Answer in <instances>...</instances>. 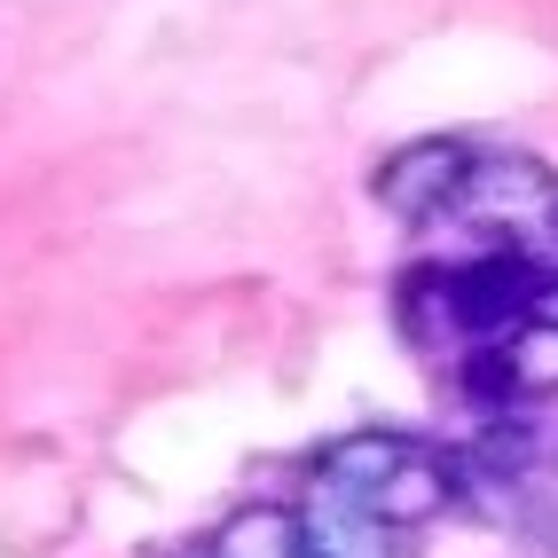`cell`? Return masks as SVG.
Wrapping results in <instances>:
<instances>
[{
	"mask_svg": "<svg viewBox=\"0 0 558 558\" xmlns=\"http://www.w3.org/2000/svg\"><path fill=\"white\" fill-rule=\"evenodd\" d=\"M535 283H543L535 259L519 244H496V252H480V259H464V268L440 276V307H449V323L472 330V339H504V330L527 323Z\"/></svg>",
	"mask_w": 558,
	"mask_h": 558,
	"instance_id": "1",
	"label": "cell"
},
{
	"mask_svg": "<svg viewBox=\"0 0 558 558\" xmlns=\"http://www.w3.org/2000/svg\"><path fill=\"white\" fill-rule=\"evenodd\" d=\"M464 173H472V150L457 134H425V142H401V150L369 173V197H378L393 220H433V213H449L457 190H464Z\"/></svg>",
	"mask_w": 558,
	"mask_h": 558,
	"instance_id": "2",
	"label": "cell"
},
{
	"mask_svg": "<svg viewBox=\"0 0 558 558\" xmlns=\"http://www.w3.org/2000/svg\"><path fill=\"white\" fill-rule=\"evenodd\" d=\"M550 205H558L550 166L527 158V150H496V158H472V173H464V190H457L449 213H472V220H488V229H519V220H535Z\"/></svg>",
	"mask_w": 558,
	"mask_h": 558,
	"instance_id": "3",
	"label": "cell"
},
{
	"mask_svg": "<svg viewBox=\"0 0 558 558\" xmlns=\"http://www.w3.org/2000/svg\"><path fill=\"white\" fill-rule=\"evenodd\" d=\"M291 527H300L307 558H393V527L362 496L330 488V480H315V488L291 504Z\"/></svg>",
	"mask_w": 558,
	"mask_h": 558,
	"instance_id": "4",
	"label": "cell"
},
{
	"mask_svg": "<svg viewBox=\"0 0 558 558\" xmlns=\"http://www.w3.org/2000/svg\"><path fill=\"white\" fill-rule=\"evenodd\" d=\"M362 504L378 511L393 535H401V527H425V519H440V511L457 504V472H449V457H433V449H409V457H401V464L378 480V488L362 496Z\"/></svg>",
	"mask_w": 558,
	"mask_h": 558,
	"instance_id": "5",
	"label": "cell"
},
{
	"mask_svg": "<svg viewBox=\"0 0 558 558\" xmlns=\"http://www.w3.org/2000/svg\"><path fill=\"white\" fill-rule=\"evenodd\" d=\"M409 449H417V440H409V433H386V425H378V433H347V440H330V449L315 457V480H330V488H347V496H369Z\"/></svg>",
	"mask_w": 558,
	"mask_h": 558,
	"instance_id": "6",
	"label": "cell"
},
{
	"mask_svg": "<svg viewBox=\"0 0 558 558\" xmlns=\"http://www.w3.org/2000/svg\"><path fill=\"white\" fill-rule=\"evenodd\" d=\"M213 558H307L300 527H291V504H252L229 527L213 535Z\"/></svg>",
	"mask_w": 558,
	"mask_h": 558,
	"instance_id": "7",
	"label": "cell"
},
{
	"mask_svg": "<svg viewBox=\"0 0 558 558\" xmlns=\"http://www.w3.org/2000/svg\"><path fill=\"white\" fill-rule=\"evenodd\" d=\"M496 362H504V378H511V393H550L558 386V323H519V330H504L496 339Z\"/></svg>",
	"mask_w": 558,
	"mask_h": 558,
	"instance_id": "8",
	"label": "cell"
},
{
	"mask_svg": "<svg viewBox=\"0 0 558 558\" xmlns=\"http://www.w3.org/2000/svg\"><path fill=\"white\" fill-rule=\"evenodd\" d=\"M527 315H535V323H558V276L535 283V307H527Z\"/></svg>",
	"mask_w": 558,
	"mask_h": 558,
	"instance_id": "9",
	"label": "cell"
},
{
	"mask_svg": "<svg viewBox=\"0 0 558 558\" xmlns=\"http://www.w3.org/2000/svg\"><path fill=\"white\" fill-rule=\"evenodd\" d=\"M550 229H558V205H550Z\"/></svg>",
	"mask_w": 558,
	"mask_h": 558,
	"instance_id": "10",
	"label": "cell"
}]
</instances>
